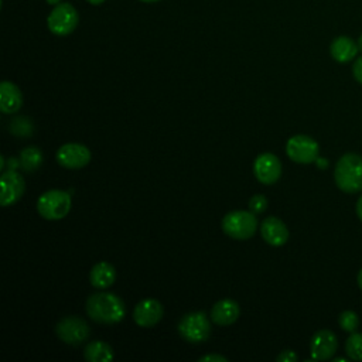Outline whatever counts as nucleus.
Returning a JSON list of instances; mask_svg holds the SVG:
<instances>
[{
    "label": "nucleus",
    "mask_w": 362,
    "mask_h": 362,
    "mask_svg": "<svg viewBox=\"0 0 362 362\" xmlns=\"http://www.w3.org/2000/svg\"><path fill=\"white\" fill-rule=\"evenodd\" d=\"M359 48H358V44L346 37V35H341V37H337L332 42H331V47H329V52H331V57L339 62V64H345V62H349L352 61L356 54H358Z\"/></svg>",
    "instance_id": "nucleus-17"
},
{
    "label": "nucleus",
    "mask_w": 362,
    "mask_h": 362,
    "mask_svg": "<svg viewBox=\"0 0 362 362\" xmlns=\"http://www.w3.org/2000/svg\"><path fill=\"white\" fill-rule=\"evenodd\" d=\"M253 173L257 181L266 185H272L279 181L281 175V163L273 153H262L253 163Z\"/></svg>",
    "instance_id": "nucleus-10"
},
{
    "label": "nucleus",
    "mask_w": 362,
    "mask_h": 362,
    "mask_svg": "<svg viewBox=\"0 0 362 362\" xmlns=\"http://www.w3.org/2000/svg\"><path fill=\"white\" fill-rule=\"evenodd\" d=\"M178 332L187 341L192 344L204 342L211 335V324L205 313L195 311L184 315L178 322Z\"/></svg>",
    "instance_id": "nucleus-5"
},
{
    "label": "nucleus",
    "mask_w": 362,
    "mask_h": 362,
    "mask_svg": "<svg viewBox=\"0 0 362 362\" xmlns=\"http://www.w3.org/2000/svg\"><path fill=\"white\" fill-rule=\"evenodd\" d=\"M57 161L59 165L71 170L82 168L90 161V151L85 144L66 143L62 144L57 151Z\"/></svg>",
    "instance_id": "nucleus-9"
},
{
    "label": "nucleus",
    "mask_w": 362,
    "mask_h": 362,
    "mask_svg": "<svg viewBox=\"0 0 362 362\" xmlns=\"http://www.w3.org/2000/svg\"><path fill=\"white\" fill-rule=\"evenodd\" d=\"M277 362H296L297 361V355L294 354V351L291 349H286L283 352L279 354V356L276 358Z\"/></svg>",
    "instance_id": "nucleus-24"
},
{
    "label": "nucleus",
    "mask_w": 362,
    "mask_h": 362,
    "mask_svg": "<svg viewBox=\"0 0 362 362\" xmlns=\"http://www.w3.org/2000/svg\"><path fill=\"white\" fill-rule=\"evenodd\" d=\"M78 21H79L78 11L69 3L57 4L47 18L49 31L61 37L71 34L76 28Z\"/></svg>",
    "instance_id": "nucleus-6"
},
{
    "label": "nucleus",
    "mask_w": 362,
    "mask_h": 362,
    "mask_svg": "<svg viewBox=\"0 0 362 362\" xmlns=\"http://www.w3.org/2000/svg\"><path fill=\"white\" fill-rule=\"evenodd\" d=\"M338 348V341L331 329L317 331L310 342L311 358L315 361H327L334 356Z\"/></svg>",
    "instance_id": "nucleus-12"
},
{
    "label": "nucleus",
    "mask_w": 362,
    "mask_h": 362,
    "mask_svg": "<svg viewBox=\"0 0 362 362\" xmlns=\"http://www.w3.org/2000/svg\"><path fill=\"white\" fill-rule=\"evenodd\" d=\"M239 304L232 298H223L212 305L211 320L218 325H230L239 318Z\"/></svg>",
    "instance_id": "nucleus-15"
},
{
    "label": "nucleus",
    "mask_w": 362,
    "mask_h": 362,
    "mask_svg": "<svg viewBox=\"0 0 362 362\" xmlns=\"http://www.w3.org/2000/svg\"><path fill=\"white\" fill-rule=\"evenodd\" d=\"M59 1L61 0H47V3L51 4V6H57V4H59Z\"/></svg>",
    "instance_id": "nucleus-32"
},
{
    "label": "nucleus",
    "mask_w": 362,
    "mask_h": 362,
    "mask_svg": "<svg viewBox=\"0 0 362 362\" xmlns=\"http://www.w3.org/2000/svg\"><path fill=\"white\" fill-rule=\"evenodd\" d=\"M140 1H144V3H156L158 0H140Z\"/></svg>",
    "instance_id": "nucleus-34"
},
{
    "label": "nucleus",
    "mask_w": 362,
    "mask_h": 362,
    "mask_svg": "<svg viewBox=\"0 0 362 362\" xmlns=\"http://www.w3.org/2000/svg\"><path fill=\"white\" fill-rule=\"evenodd\" d=\"M23 105L21 90L11 82L0 83V110L3 113H16Z\"/></svg>",
    "instance_id": "nucleus-16"
},
{
    "label": "nucleus",
    "mask_w": 362,
    "mask_h": 362,
    "mask_svg": "<svg viewBox=\"0 0 362 362\" xmlns=\"http://www.w3.org/2000/svg\"><path fill=\"white\" fill-rule=\"evenodd\" d=\"M257 218L252 211H232L222 219V230L232 239L246 240L255 235Z\"/></svg>",
    "instance_id": "nucleus-3"
},
{
    "label": "nucleus",
    "mask_w": 362,
    "mask_h": 362,
    "mask_svg": "<svg viewBox=\"0 0 362 362\" xmlns=\"http://www.w3.org/2000/svg\"><path fill=\"white\" fill-rule=\"evenodd\" d=\"M113 349L103 341H92L85 346L83 356L88 362H109L113 359Z\"/></svg>",
    "instance_id": "nucleus-19"
},
{
    "label": "nucleus",
    "mask_w": 362,
    "mask_h": 362,
    "mask_svg": "<svg viewBox=\"0 0 362 362\" xmlns=\"http://www.w3.org/2000/svg\"><path fill=\"white\" fill-rule=\"evenodd\" d=\"M356 215L358 218L362 221V195L358 198L356 201Z\"/></svg>",
    "instance_id": "nucleus-28"
},
{
    "label": "nucleus",
    "mask_w": 362,
    "mask_h": 362,
    "mask_svg": "<svg viewBox=\"0 0 362 362\" xmlns=\"http://www.w3.org/2000/svg\"><path fill=\"white\" fill-rule=\"evenodd\" d=\"M356 280H358V286H359V288L362 290V269L359 270V273H358V277H356Z\"/></svg>",
    "instance_id": "nucleus-29"
},
{
    "label": "nucleus",
    "mask_w": 362,
    "mask_h": 362,
    "mask_svg": "<svg viewBox=\"0 0 362 362\" xmlns=\"http://www.w3.org/2000/svg\"><path fill=\"white\" fill-rule=\"evenodd\" d=\"M338 324L341 327V329L346 331V332H354L359 324V320H358V315L351 311V310H345L339 314L338 317Z\"/></svg>",
    "instance_id": "nucleus-22"
},
{
    "label": "nucleus",
    "mask_w": 362,
    "mask_h": 362,
    "mask_svg": "<svg viewBox=\"0 0 362 362\" xmlns=\"http://www.w3.org/2000/svg\"><path fill=\"white\" fill-rule=\"evenodd\" d=\"M116 279V272H115V267L107 263V262H99L96 263L90 273H89V280H90V284L95 287V288H107L113 284Z\"/></svg>",
    "instance_id": "nucleus-18"
},
{
    "label": "nucleus",
    "mask_w": 362,
    "mask_h": 362,
    "mask_svg": "<svg viewBox=\"0 0 362 362\" xmlns=\"http://www.w3.org/2000/svg\"><path fill=\"white\" fill-rule=\"evenodd\" d=\"M42 163V153L38 147L30 146L20 153V165L27 171H35Z\"/></svg>",
    "instance_id": "nucleus-20"
},
{
    "label": "nucleus",
    "mask_w": 362,
    "mask_h": 362,
    "mask_svg": "<svg viewBox=\"0 0 362 362\" xmlns=\"http://www.w3.org/2000/svg\"><path fill=\"white\" fill-rule=\"evenodd\" d=\"M334 361H335V362H344L345 359H344V358H334Z\"/></svg>",
    "instance_id": "nucleus-33"
},
{
    "label": "nucleus",
    "mask_w": 362,
    "mask_h": 362,
    "mask_svg": "<svg viewBox=\"0 0 362 362\" xmlns=\"http://www.w3.org/2000/svg\"><path fill=\"white\" fill-rule=\"evenodd\" d=\"M88 3H90V4H93V6H98V4H102L105 0H86Z\"/></svg>",
    "instance_id": "nucleus-30"
},
{
    "label": "nucleus",
    "mask_w": 362,
    "mask_h": 362,
    "mask_svg": "<svg viewBox=\"0 0 362 362\" xmlns=\"http://www.w3.org/2000/svg\"><path fill=\"white\" fill-rule=\"evenodd\" d=\"M55 334L68 345H79L89 338L90 328L85 320L76 315H69L58 321L55 325Z\"/></svg>",
    "instance_id": "nucleus-7"
},
{
    "label": "nucleus",
    "mask_w": 362,
    "mask_h": 362,
    "mask_svg": "<svg viewBox=\"0 0 362 362\" xmlns=\"http://www.w3.org/2000/svg\"><path fill=\"white\" fill-rule=\"evenodd\" d=\"M260 235L264 242L272 246H283L288 240V229L286 223L276 216H267L262 221Z\"/></svg>",
    "instance_id": "nucleus-14"
},
{
    "label": "nucleus",
    "mask_w": 362,
    "mask_h": 362,
    "mask_svg": "<svg viewBox=\"0 0 362 362\" xmlns=\"http://www.w3.org/2000/svg\"><path fill=\"white\" fill-rule=\"evenodd\" d=\"M247 205H249V211H252L253 214H262L267 208V198L262 194H256L249 199Z\"/></svg>",
    "instance_id": "nucleus-23"
},
{
    "label": "nucleus",
    "mask_w": 362,
    "mask_h": 362,
    "mask_svg": "<svg viewBox=\"0 0 362 362\" xmlns=\"http://www.w3.org/2000/svg\"><path fill=\"white\" fill-rule=\"evenodd\" d=\"M287 156L300 164H310L318 158V143L305 134H296L288 139L286 144Z\"/></svg>",
    "instance_id": "nucleus-8"
},
{
    "label": "nucleus",
    "mask_w": 362,
    "mask_h": 362,
    "mask_svg": "<svg viewBox=\"0 0 362 362\" xmlns=\"http://www.w3.org/2000/svg\"><path fill=\"white\" fill-rule=\"evenodd\" d=\"M356 44H358V48H359V51L362 52V34L359 35V38H358V41H356Z\"/></svg>",
    "instance_id": "nucleus-31"
},
{
    "label": "nucleus",
    "mask_w": 362,
    "mask_h": 362,
    "mask_svg": "<svg viewBox=\"0 0 362 362\" xmlns=\"http://www.w3.org/2000/svg\"><path fill=\"white\" fill-rule=\"evenodd\" d=\"M0 185H1V194H0V202L3 206H8L16 204L24 194L25 184L23 175L16 170H6L0 177Z\"/></svg>",
    "instance_id": "nucleus-11"
},
{
    "label": "nucleus",
    "mask_w": 362,
    "mask_h": 362,
    "mask_svg": "<svg viewBox=\"0 0 362 362\" xmlns=\"http://www.w3.org/2000/svg\"><path fill=\"white\" fill-rule=\"evenodd\" d=\"M163 305L156 298H146L141 300L134 311H133V320L140 327H153L163 318Z\"/></svg>",
    "instance_id": "nucleus-13"
},
{
    "label": "nucleus",
    "mask_w": 362,
    "mask_h": 362,
    "mask_svg": "<svg viewBox=\"0 0 362 362\" xmlns=\"http://www.w3.org/2000/svg\"><path fill=\"white\" fill-rule=\"evenodd\" d=\"M352 74H354V78L362 83V55L358 57L352 65Z\"/></svg>",
    "instance_id": "nucleus-25"
},
{
    "label": "nucleus",
    "mask_w": 362,
    "mask_h": 362,
    "mask_svg": "<svg viewBox=\"0 0 362 362\" xmlns=\"http://www.w3.org/2000/svg\"><path fill=\"white\" fill-rule=\"evenodd\" d=\"M334 180L342 192L356 194L362 191V157L356 153L344 154L337 161Z\"/></svg>",
    "instance_id": "nucleus-2"
},
{
    "label": "nucleus",
    "mask_w": 362,
    "mask_h": 362,
    "mask_svg": "<svg viewBox=\"0 0 362 362\" xmlns=\"http://www.w3.org/2000/svg\"><path fill=\"white\" fill-rule=\"evenodd\" d=\"M27 122V119H24V117H18V119H16L13 123H16V124H23V123H25ZM16 124H13L11 127H10V130H13V132H16ZM20 129H21V126H20ZM16 134L17 136H27V134H30L27 130H24V126H23V132L21 130H17L16 132Z\"/></svg>",
    "instance_id": "nucleus-26"
},
{
    "label": "nucleus",
    "mask_w": 362,
    "mask_h": 362,
    "mask_svg": "<svg viewBox=\"0 0 362 362\" xmlns=\"http://www.w3.org/2000/svg\"><path fill=\"white\" fill-rule=\"evenodd\" d=\"M71 209V195L62 189H49L40 195L37 201L38 214L48 221H58L68 215Z\"/></svg>",
    "instance_id": "nucleus-4"
},
{
    "label": "nucleus",
    "mask_w": 362,
    "mask_h": 362,
    "mask_svg": "<svg viewBox=\"0 0 362 362\" xmlns=\"http://www.w3.org/2000/svg\"><path fill=\"white\" fill-rule=\"evenodd\" d=\"M208 361H219V362H228V358L226 356H222V355H205V356H201L199 358V362H208Z\"/></svg>",
    "instance_id": "nucleus-27"
},
{
    "label": "nucleus",
    "mask_w": 362,
    "mask_h": 362,
    "mask_svg": "<svg viewBox=\"0 0 362 362\" xmlns=\"http://www.w3.org/2000/svg\"><path fill=\"white\" fill-rule=\"evenodd\" d=\"M345 352L352 361H362V334L351 332L345 341Z\"/></svg>",
    "instance_id": "nucleus-21"
},
{
    "label": "nucleus",
    "mask_w": 362,
    "mask_h": 362,
    "mask_svg": "<svg viewBox=\"0 0 362 362\" xmlns=\"http://www.w3.org/2000/svg\"><path fill=\"white\" fill-rule=\"evenodd\" d=\"M85 307L95 322L116 324L124 317V304L113 293H95L88 297Z\"/></svg>",
    "instance_id": "nucleus-1"
}]
</instances>
